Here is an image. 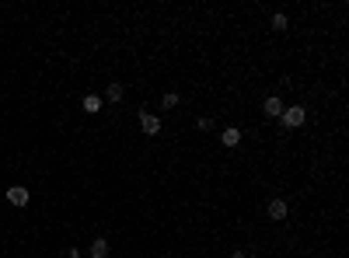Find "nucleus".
<instances>
[{"label":"nucleus","instance_id":"10","mask_svg":"<svg viewBox=\"0 0 349 258\" xmlns=\"http://www.w3.org/2000/svg\"><path fill=\"white\" fill-rule=\"evenodd\" d=\"M161 105H164V108H175V105H178V94H175V91H168V94L161 98Z\"/></svg>","mask_w":349,"mask_h":258},{"label":"nucleus","instance_id":"3","mask_svg":"<svg viewBox=\"0 0 349 258\" xmlns=\"http://www.w3.org/2000/svg\"><path fill=\"white\" fill-rule=\"evenodd\" d=\"M4 195H7V202H11V206H28V199H32L25 185H11Z\"/></svg>","mask_w":349,"mask_h":258},{"label":"nucleus","instance_id":"5","mask_svg":"<svg viewBox=\"0 0 349 258\" xmlns=\"http://www.w3.org/2000/svg\"><path fill=\"white\" fill-rule=\"evenodd\" d=\"M266 213H269L273 220H286V202H283V199H269Z\"/></svg>","mask_w":349,"mask_h":258},{"label":"nucleus","instance_id":"4","mask_svg":"<svg viewBox=\"0 0 349 258\" xmlns=\"http://www.w3.org/2000/svg\"><path fill=\"white\" fill-rule=\"evenodd\" d=\"M262 112H266L269 119H279V115H283V101H279V94H269V98L262 101Z\"/></svg>","mask_w":349,"mask_h":258},{"label":"nucleus","instance_id":"8","mask_svg":"<svg viewBox=\"0 0 349 258\" xmlns=\"http://www.w3.org/2000/svg\"><path fill=\"white\" fill-rule=\"evenodd\" d=\"M105 98H108L112 105H115V101H123V84H108V87H105Z\"/></svg>","mask_w":349,"mask_h":258},{"label":"nucleus","instance_id":"6","mask_svg":"<svg viewBox=\"0 0 349 258\" xmlns=\"http://www.w3.org/2000/svg\"><path fill=\"white\" fill-rule=\"evenodd\" d=\"M220 143H223V147H238V143H241V129H223V133H220Z\"/></svg>","mask_w":349,"mask_h":258},{"label":"nucleus","instance_id":"9","mask_svg":"<svg viewBox=\"0 0 349 258\" xmlns=\"http://www.w3.org/2000/svg\"><path fill=\"white\" fill-rule=\"evenodd\" d=\"M84 112H91V115L101 112V98H98V94H87V98H84Z\"/></svg>","mask_w":349,"mask_h":258},{"label":"nucleus","instance_id":"1","mask_svg":"<svg viewBox=\"0 0 349 258\" xmlns=\"http://www.w3.org/2000/svg\"><path fill=\"white\" fill-rule=\"evenodd\" d=\"M304 119H307V112L300 108V105H293V108H283V115H279V122L286 129H300L304 126Z\"/></svg>","mask_w":349,"mask_h":258},{"label":"nucleus","instance_id":"11","mask_svg":"<svg viewBox=\"0 0 349 258\" xmlns=\"http://www.w3.org/2000/svg\"><path fill=\"white\" fill-rule=\"evenodd\" d=\"M273 28H276V32H286V14H273Z\"/></svg>","mask_w":349,"mask_h":258},{"label":"nucleus","instance_id":"2","mask_svg":"<svg viewBox=\"0 0 349 258\" xmlns=\"http://www.w3.org/2000/svg\"><path fill=\"white\" fill-rule=\"evenodd\" d=\"M140 129H143L147 136H157V133H161V119H157L154 112H140Z\"/></svg>","mask_w":349,"mask_h":258},{"label":"nucleus","instance_id":"13","mask_svg":"<svg viewBox=\"0 0 349 258\" xmlns=\"http://www.w3.org/2000/svg\"><path fill=\"white\" fill-rule=\"evenodd\" d=\"M67 258H80V255H77V251H70V255H67Z\"/></svg>","mask_w":349,"mask_h":258},{"label":"nucleus","instance_id":"7","mask_svg":"<svg viewBox=\"0 0 349 258\" xmlns=\"http://www.w3.org/2000/svg\"><path fill=\"white\" fill-rule=\"evenodd\" d=\"M108 255V241H105V237H94V241H91V258H105Z\"/></svg>","mask_w":349,"mask_h":258},{"label":"nucleus","instance_id":"12","mask_svg":"<svg viewBox=\"0 0 349 258\" xmlns=\"http://www.w3.org/2000/svg\"><path fill=\"white\" fill-rule=\"evenodd\" d=\"M230 258H248V251H234V255H230Z\"/></svg>","mask_w":349,"mask_h":258}]
</instances>
